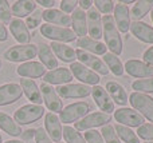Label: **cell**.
Here are the masks:
<instances>
[{"mask_svg":"<svg viewBox=\"0 0 153 143\" xmlns=\"http://www.w3.org/2000/svg\"><path fill=\"white\" fill-rule=\"evenodd\" d=\"M102 35L105 37L106 48H110L111 54L121 55L122 54V39L117 26L114 23V18L111 15H105L102 18Z\"/></svg>","mask_w":153,"mask_h":143,"instance_id":"1","label":"cell"},{"mask_svg":"<svg viewBox=\"0 0 153 143\" xmlns=\"http://www.w3.org/2000/svg\"><path fill=\"white\" fill-rule=\"evenodd\" d=\"M38 55V45L35 44H19V45H12L4 52V58L8 62H24L35 58Z\"/></svg>","mask_w":153,"mask_h":143,"instance_id":"2","label":"cell"},{"mask_svg":"<svg viewBox=\"0 0 153 143\" xmlns=\"http://www.w3.org/2000/svg\"><path fill=\"white\" fill-rule=\"evenodd\" d=\"M45 114V109L39 104H24L13 114V120L20 125H30L39 120Z\"/></svg>","mask_w":153,"mask_h":143,"instance_id":"3","label":"cell"},{"mask_svg":"<svg viewBox=\"0 0 153 143\" xmlns=\"http://www.w3.org/2000/svg\"><path fill=\"white\" fill-rule=\"evenodd\" d=\"M90 111V104L87 102H75L66 106L59 112V120L61 123L69 125V123L76 122L81 118H85Z\"/></svg>","mask_w":153,"mask_h":143,"instance_id":"4","label":"cell"},{"mask_svg":"<svg viewBox=\"0 0 153 143\" xmlns=\"http://www.w3.org/2000/svg\"><path fill=\"white\" fill-rule=\"evenodd\" d=\"M40 34L45 37L53 40V42L58 43H67L75 40L76 35L74 31L70 28H65V27H58V26H51V24H42L40 26Z\"/></svg>","mask_w":153,"mask_h":143,"instance_id":"5","label":"cell"},{"mask_svg":"<svg viewBox=\"0 0 153 143\" xmlns=\"http://www.w3.org/2000/svg\"><path fill=\"white\" fill-rule=\"evenodd\" d=\"M129 102L132 104L133 110L140 112L144 119H148L153 122V98L146 94L141 92H132L129 96Z\"/></svg>","mask_w":153,"mask_h":143,"instance_id":"6","label":"cell"},{"mask_svg":"<svg viewBox=\"0 0 153 143\" xmlns=\"http://www.w3.org/2000/svg\"><path fill=\"white\" fill-rule=\"evenodd\" d=\"M111 120L110 114H105L102 111H95L91 114L86 115L85 118H82L79 122L74 123V128L76 131H87L93 130L94 127H103Z\"/></svg>","mask_w":153,"mask_h":143,"instance_id":"7","label":"cell"},{"mask_svg":"<svg viewBox=\"0 0 153 143\" xmlns=\"http://www.w3.org/2000/svg\"><path fill=\"white\" fill-rule=\"evenodd\" d=\"M114 119L118 122V125L126 126V127H140L145 123L144 117L133 109L122 107L114 111Z\"/></svg>","mask_w":153,"mask_h":143,"instance_id":"8","label":"cell"},{"mask_svg":"<svg viewBox=\"0 0 153 143\" xmlns=\"http://www.w3.org/2000/svg\"><path fill=\"white\" fill-rule=\"evenodd\" d=\"M75 55L76 59L79 60V63H82L85 67H87L89 70L94 71L95 74H101V75H108L109 74V68L106 67V64L103 63L102 59L97 58L95 55L90 52H86L83 50H75Z\"/></svg>","mask_w":153,"mask_h":143,"instance_id":"9","label":"cell"},{"mask_svg":"<svg viewBox=\"0 0 153 143\" xmlns=\"http://www.w3.org/2000/svg\"><path fill=\"white\" fill-rule=\"evenodd\" d=\"M40 94H42V99L45 102L46 107H47L50 111H53L54 114L55 112H61L63 110V103H62L61 98L58 96L55 88L51 84H47V83L43 82L39 87Z\"/></svg>","mask_w":153,"mask_h":143,"instance_id":"10","label":"cell"},{"mask_svg":"<svg viewBox=\"0 0 153 143\" xmlns=\"http://www.w3.org/2000/svg\"><path fill=\"white\" fill-rule=\"evenodd\" d=\"M58 96L61 98H66V99H76V98H86L91 94V88L86 84H63V86H58V88H55Z\"/></svg>","mask_w":153,"mask_h":143,"instance_id":"11","label":"cell"},{"mask_svg":"<svg viewBox=\"0 0 153 143\" xmlns=\"http://www.w3.org/2000/svg\"><path fill=\"white\" fill-rule=\"evenodd\" d=\"M70 71L73 74V78L78 79L79 82L85 83V84H93V86H98L100 82V76L98 74H95L94 71L89 70L87 67H85L82 63L79 62H74L70 64Z\"/></svg>","mask_w":153,"mask_h":143,"instance_id":"12","label":"cell"},{"mask_svg":"<svg viewBox=\"0 0 153 143\" xmlns=\"http://www.w3.org/2000/svg\"><path fill=\"white\" fill-rule=\"evenodd\" d=\"M125 71L128 75L133 78H153V67L149 64L144 63L141 60H136V59H130L125 63Z\"/></svg>","mask_w":153,"mask_h":143,"instance_id":"13","label":"cell"},{"mask_svg":"<svg viewBox=\"0 0 153 143\" xmlns=\"http://www.w3.org/2000/svg\"><path fill=\"white\" fill-rule=\"evenodd\" d=\"M23 90L20 84L16 83H7V84L0 86V106H7L12 104L16 100L22 98Z\"/></svg>","mask_w":153,"mask_h":143,"instance_id":"14","label":"cell"},{"mask_svg":"<svg viewBox=\"0 0 153 143\" xmlns=\"http://www.w3.org/2000/svg\"><path fill=\"white\" fill-rule=\"evenodd\" d=\"M91 95L93 99L95 100V104L102 112L110 114V112L114 111V103L105 88H102L101 86H94L91 88Z\"/></svg>","mask_w":153,"mask_h":143,"instance_id":"15","label":"cell"},{"mask_svg":"<svg viewBox=\"0 0 153 143\" xmlns=\"http://www.w3.org/2000/svg\"><path fill=\"white\" fill-rule=\"evenodd\" d=\"M87 18V32L90 34L91 39L98 40L102 39V18L100 12L95 10V7H91L89 12L86 13Z\"/></svg>","mask_w":153,"mask_h":143,"instance_id":"16","label":"cell"},{"mask_svg":"<svg viewBox=\"0 0 153 143\" xmlns=\"http://www.w3.org/2000/svg\"><path fill=\"white\" fill-rule=\"evenodd\" d=\"M43 80H45V83H47V84L63 86V84H69L73 80V74L66 67H59V68L48 71L47 74L43 76Z\"/></svg>","mask_w":153,"mask_h":143,"instance_id":"17","label":"cell"},{"mask_svg":"<svg viewBox=\"0 0 153 143\" xmlns=\"http://www.w3.org/2000/svg\"><path fill=\"white\" fill-rule=\"evenodd\" d=\"M45 127L46 133H48V136L51 138V141L59 143L62 139V123L59 120V117L54 112H47L45 117Z\"/></svg>","mask_w":153,"mask_h":143,"instance_id":"18","label":"cell"},{"mask_svg":"<svg viewBox=\"0 0 153 143\" xmlns=\"http://www.w3.org/2000/svg\"><path fill=\"white\" fill-rule=\"evenodd\" d=\"M42 16L47 24L51 26H58V27H65V28H69V26L71 24V18L70 15L62 12L59 10L55 8H50V10H45L42 12Z\"/></svg>","mask_w":153,"mask_h":143,"instance_id":"19","label":"cell"},{"mask_svg":"<svg viewBox=\"0 0 153 143\" xmlns=\"http://www.w3.org/2000/svg\"><path fill=\"white\" fill-rule=\"evenodd\" d=\"M18 75L22 78H27V79H35V78H40L46 75V67L39 62H26V63L20 64L16 70Z\"/></svg>","mask_w":153,"mask_h":143,"instance_id":"20","label":"cell"},{"mask_svg":"<svg viewBox=\"0 0 153 143\" xmlns=\"http://www.w3.org/2000/svg\"><path fill=\"white\" fill-rule=\"evenodd\" d=\"M129 8L125 4H118L114 5V23L117 26V29L122 34H126L129 31L130 27V15H129Z\"/></svg>","mask_w":153,"mask_h":143,"instance_id":"21","label":"cell"},{"mask_svg":"<svg viewBox=\"0 0 153 143\" xmlns=\"http://www.w3.org/2000/svg\"><path fill=\"white\" fill-rule=\"evenodd\" d=\"M134 37L148 44H153V27L144 21H132L129 27Z\"/></svg>","mask_w":153,"mask_h":143,"instance_id":"22","label":"cell"},{"mask_svg":"<svg viewBox=\"0 0 153 143\" xmlns=\"http://www.w3.org/2000/svg\"><path fill=\"white\" fill-rule=\"evenodd\" d=\"M10 31L12 34V36L15 37L16 42L22 43V44H28L30 39H31V35L30 31L27 28L26 23H24L22 19H13L10 23Z\"/></svg>","mask_w":153,"mask_h":143,"instance_id":"23","label":"cell"},{"mask_svg":"<svg viewBox=\"0 0 153 143\" xmlns=\"http://www.w3.org/2000/svg\"><path fill=\"white\" fill-rule=\"evenodd\" d=\"M76 47L79 50H83L86 52H90L93 55H105L106 54V45L103 43L94 40L89 36L85 37H79L76 40Z\"/></svg>","mask_w":153,"mask_h":143,"instance_id":"24","label":"cell"},{"mask_svg":"<svg viewBox=\"0 0 153 143\" xmlns=\"http://www.w3.org/2000/svg\"><path fill=\"white\" fill-rule=\"evenodd\" d=\"M20 87L23 90V92L26 94V96L28 98V100L32 102V104H39L40 106V103L43 102L42 94H40L39 87L34 80L23 78V79H20Z\"/></svg>","mask_w":153,"mask_h":143,"instance_id":"25","label":"cell"},{"mask_svg":"<svg viewBox=\"0 0 153 143\" xmlns=\"http://www.w3.org/2000/svg\"><path fill=\"white\" fill-rule=\"evenodd\" d=\"M51 50H53L54 55L56 58H59L62 62L65 63H74V60L76 59V55H75V50L70 45L65 44V43H58V42H53L50 44Z\"/></svg>","mask_w":153,"mask_h":143,"instance_id":"26","label":"cell"},{"mask_svg":"<svg viewBox=\"0 0 153 143\" xmlns=\"http://www.w3.org/2000/svg\"><path fill=\"white\" fill-rule=\"evenodd\" d=\"M70 18H71V26L74 28V34L79 37H85L87 34L86 12L83 10H81V8H76Z\"/></svg>","mask_w":153,"mask_h":143,"instance_id":"27","label":"cell"},{"mask_svg":"<svg viewBox=\"0 0 153 143\" xmlns=\"http://www.w3.org/2000/svg\"><path fill=\"white\" fill-rule=\"evenodd\" d=\"M105 90L108 91V94L111 98L113 103L120 104V106H125V104L128 103V94H126V91H125V88L122 87L120 83L108 82Z\"/></svg>","mask_w":153,"mask_h":143,"instance_id":"28","label":"cell"},{"mask_svg":"<svg viewBox=\"0 0 153 143\" xmlns=\"http://www.w3.org/2000/svg\"><path fill=\"white\" fill-rule=\"evenodd\" d=\"M38 55H39L40 62H42V64L46 68H50V71L58 68V59L54 55L53 50H51V47L48 44L40 43L39 47H38Z\"/></svg>","mask_w":153,"mask_h":143,"instance_id":"29","label":"cell"},{"mask_svg":"<svg viewBox=\"0 0 153 143\" xmlns=\"http://www.w3.org/2000/svg\"><path fill=\"white\" fill-rule=\"evenodd\" d=\"M36 10V3L32 0H19L15 1L11 7V12L16 19L27 18Z\"/></svg>","mask_w":153,"mask_h":143,"instance_id":"30","label":"cell"},{"mask_svg":"<svg viewBox=\"0 0 153 143\" xmlns=\"http://www.w3.org/2000/svg\"><path fill=\"white\" fill-rule=\"evenodd\" d=\"M0 128H1L3 131H5L8 135L15 136V138L22 135V133H23L20 126H19L10 115L5 114V112H0Z\"/></svg>","mask_w":153,"mask_h":143,"instance_id":"31","label":"cell"},{"mask_svg":"<svg viewBox=\"0 0 153 143\" xmlns=\"http://www.w3.org/2000/svg\"><path fill=\"white\" fill-rule=\"evenodd\" d=\"M103 63L106 64V67L109 68V71H111L116 76H121L124 74V66H122L121 60L117 55L111 52H106L103 55Z\"/></svg>","mask_w":153,"mask_h":143,"instance_id":"32","label":"cell"},{"mask_svg":"<svg viewBox=\"0 0 153 143\" xmlns=\"http://www.w3.org/2000/svg\"><path fill=\"white\" fill-rule=\"evenodd\" d=\"M153 10V0H140L134 3V7L132 10V18L133 21H140L149 11Z\"/></svg>","mask_w":153,"mask_h":143,"instance_id":"33","label":"cell"},{"mask_svg":"<svg viewBox=\"0 0 153 143\" xmlns=\"http://www.w3.org/2000/svg\"><path fill=\"white\" fill-rule=\"evenodd\" d=\"M114 130H116L117 135L120 139H122L125 143H141L140 138L137 136V134L134 131H132L129 127L122 125H116L114 126Z\"/></svg>","mask_w":153,"mask_h":143,"instance_id":"34","label":"cell"},{"mask_svg":"<svg viewBox=\"0 0 153 143\" xmlns=\"http://www.w3.org/2000/svg\"><path fill=\"white\" fill-rule=\"evenodd\" d=\"M62 135H63L66 143H86L83 136L71 126H65L62 128Z\"/></svg>","mask_w":153,"mask_h":143,"instance_id":"35","label":"cell"},{"mask_svg":"<svg viewBox=\"0 0 153 143\" xmlns=\"http://www.w3.org/2000/svg\"><path fill=\"white\" fill-rule=\"evenodd\" d=\"M132 88L134 90V92H141V94L153 92V78L134 80L132 83Z\"/></svg>","mask_w":153,"mask_h":143,"instance_id":"36","label":"cell"},{"mask_svg":"<svg viewBox=\"0 0 153 143\" xmlns=\"http://www.w3.org/2000/svg\"><path fill=\"white\" fill-rule=\"evenodd\" d=\"M100 133H101V135H102L105 143H121L118 135H117V133H116V130H114V126H111V125L103 126L102 130H101Z\"/></svg>","mask_w":153,"mask_h":143,"instance_id":"37","label":"cell"},{"mask_svg":"<svg viewBox=\"0 0 153 143\" xmlns=\"http://www.w3.org/2000/svg\"><path fill=\"white\" fill-rule=\"evenodd\" d=\"M137 136L144 141L153 142V123H144L137 130Z\"/></svg>","mask_w":153,"mask_h":143,"instance_id":"38","label":"cell"},{"mask_svg":"<svg viewBox=\"0 0 153 143\" xmlns=\"http://www.w3.org/2000/svg\"><path fill=\"white\" fill-rule=\"evenodd\" d=\"M12 12H11L10 3L7 0H0V21L4 23H11Z\"/></svg>","mask_w":153,"mask_h":143,"instance_id":"39","label":"cell"},{"mask_svg":"<svg viewBox=\"0 0 153 143\" xmlns=\"http://www.w3.org/2000/svg\"><path fill=\"white\" fill-rule=\"evenodd\" d=\"M43 20V16H42V11L39 10H35L34 12L31 13L30 16H27V20L24 21L27 26V28H36L38 26H40V21Z\"/></svg>","mask_w":153,"mask_h":143,"instance_id":"40","label":"cell"},{"mask_svg":"<svg viewBox=\"0 0 153 143\" xmlns=\"http://www.w3.org/2000/svg\"><path fill=\"white\" fill-rule=\"evenodd\" d=\"M93 4L95 5V10L98 12L102 13H110L114 10L113 0H95V1H93Z\"/></svg>","mask_w":153,"mask_h":143,"instance_id":"41","label":"cell"},{"mask_svg":"<svg viewBox=\"0 0 153 143\" xmlns=\"http://www.w3.org/2000/svg\"><path fill=\"white\" fill-rule=\"evenodd\" d=\"M83 138H85V141H86V143H105L101 133L97 130H87L86 133H85Z\"/></svg>","mask_w":153,"mask_h":143,"instance_id":"42","label":"cell"},{"mask_svg":"<svg viewBox=\"0 0 153 143\" xmlns=\"http://www.w3.org/2000/svg\"><path fill=\"white\" fill-rule=\"evenodd\" d=\"M35 142L36 143H53L51 138L43 127H38L35 130Z\"/></svg>","mask_w":153,"mask_h":143,"instance_id":"43","label":"cell"},{"mask_svg":"<svg viewBox=\"0 0 153 143\" xmlns=\"http://www.w3.org/2000/svg\"><path fill=\"white\" fill-rule=\"evenodd\" d=\"M61 11L65 13H70V12H74L76 10V5H78V1L75 0H62L61 3Z\"/></svg>","mask_w":153,"mask_h":143,"instance_id":"44","label":"cell"},{"mask_svg":"<svg viewBox=\"0 0 153 143\" xmlns=\"http://www.w3.org/2000/svg\"><path fill=\"white\" fill-rule=\"evenodd\" d=\"M143 58H144V63H146V64H149V66L153 67V47H149L148 50L144 52Z\"/></svg>","mask_w":153,"mask_h":143,"instance_id":"45","label":"cell"},{"mask_svg":"<svg viewBox=\"0 0 153 143\" xmlns=\"http://www.w3.org/2000/svg\"><path fill=\"white\" fill-rule=\"evenodd\" d=\"M7 39H8V31L4 24L0 21V42H5Z\"/></svg>","mask_w":153,"mask_h":143,"instance_id":"46","label":"cell"},{"mask_svg":"<svg viewBox=\"0 0 153 143\" xmlns=\"http://www.w3.org/2000/svg\"><path fill=\"white\" fill-rule=\"evenodd\" d=\"M78 5L81 10H90V8L93 7V1L91 0H81V1H78Z\"/></svg>","mask_w":153,"mask_h":143,"instance_id":"47","label":"cell"},{"mask_svg":"<svg viewBox=\"0 0 153 143\" xmlns=\"http://www.w3.org/2000/svg\"><path fill=\"white\" fill-rule=\"evenodd\" d=\"M36 4H40V5H43V7H46L47 10H50V8H53L54 5H55V1H54V0H38Z\"/></svg>","mask_w":153,"mask_h":143,"instance_id":"48","label":"cell"},{"mask_svg":"<svg viewBox=\"0 0 153 143\" xmlns=\"http://www.w3.org/2000/svg\"><path fill=\"white\" fill-rule=\"evenodd\" d=\"M32 136H35V130L34 128H30V130H26V131H23L22 133V138L24 139V141H28V139H31Z\"/></svg>","mask_w":153,"mask_h":143,"instance_id":"49","label":"cell"},{"mask_svg":"<svg viewBox=\"0 0 153 143\" xmlns=\"http://www.w3.org/2000/svg\"><path fill=\"white\" fill-rule=\"evenodd\" d=\"M4 143H24L23 141H16V139H11V141H7Z\"/></svg>","mask_w":153,"mask_h":143,"instance_id":"50","label":"cell"},{"mask_svg":"<svg viewBox=\"0 0 153 143\" xmlns=\"http://www.w3.org/2000/svg\"><path fill=\"white\" fill-rule=\"evenodd\" d=\"M151 18H152V21H153V10H152V15H151Z\"/></svg>","mask_w":153,"mask_h":143,"instance_id":"51","label":"cell"},{"mask_svg":"<svg viewBox=\"0 0 153 143\" xmlns=\"http://www.w3.org/2000/svg\"><path fill=\"white\" fill-rule=\"evenodd\" d=\"M0 143H3V142H1V134H0Z\"/></svg>","mask_w":153,"mask_h":143,"instance_id":"52","label":"cell"},{"mask_svg":"<svg viewBox=\"0 0 153 143\" xmlns=\"http://www.w3.org/2000/svg\"><path fill=\"white\" fill-rule=\"evenodd\" d=\"M0 67H1V62H0Z\"/></svg>","mask_w":153,"mask_h":143,"instance_id":"53","label":"cell"},{"mask_svg":"<svg viewBox=\"0 0 153 143\" xmlns=\"http://www.w3.org/2000/svg\"><path fill=\"white\" fill-rule=\"evenodd\" d=\"M146 143H153V142H146Z\"/></svg>","mask_w":153,"mask_h":143,"instance_id":"54","label":"cell"},{"mask_svg":"<svg viewBox=\"0 0 153 143\" xmlns=\"http://www.w3.org/2000/svg\"><path fill=\"white\" fill-rule=\"evenodd\" d=\"M59 143H62V142H59Z\"/></svg>","mask_w":153,"mask_h":143,"instance_id":"55","label":"cell"}]
</instances>
